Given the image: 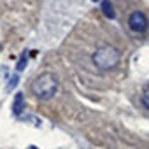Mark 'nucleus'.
Returning <instances> with one entry per match:
<instances>
[{"mask_svg":"<svg viewBox=\"0 0 149 149\" xmlns=\"http://www.w3.org/2000/svg\"><path fill=\"white\" fill-rule=\"evenodd\" d=\"M16 84H18V76H16V74H14V76H13V77L9 79L7 86H6V91H11V90H13V88H14Z\"/></svg>","mask_w":149,"mask_h":149,"instance_id":"7","label":"nucleus"},{"mask_svg":"<svg viewBox=\"0 0 149 149\" xmlns=\"http://www.w3.org/2000/svg\"><path fill=\"white\" fill-rule=\"evenodd\" d=\"M25 63H26V58H25V54H23V56H21V60L18 61V67H16V68H18V72H21V70L25 68Z\"/></svg>","mask_w":149,"mask_h":149,"instance_id":"8","label":"nucleus"},{"mask_svg":"<svg viewBox=\"0 0 149 149\" xmlns=\"http://www.w3.org/2000/svg\"><path fill=\"white\" fill-rule=\"evenodd\" d=\"M26 149H37V147H35V146H28Z\"/></svg>","mask_w":149,"mask_h":149,"instance_id":"9","label":"nucleus"},{"mask_svg":"<svg viewBox=\"0 0 149 149\" xmlns=\"http://www.w3.org/2000/svg\"><path fill=\"white\" fill-rule=\"evenodd\" d=\"M93 2H98V0H93Z\"/></svg>","mask_w":149,"mask_h":149,"instance_id":"10","label":"nucleus"},{"mask_svg":"<svg viewBox=\"0 0 149 149\" xmlns=\"http://www.w3.org/2000/svg\"><path fill=\"white\" fill-rule=\"evenodd\" d=\"M142 105L146 107V109H149V86L144 90V93H142Z\"/></svg>","mask_w":149,"mask_h":149,"instance_id":"6","label":"nucleus"},{"mask_svg":"<svg viewBox=\"0 0 149 149\" xmlns=\"http://www.w3.org/2000/svg\"><path fill=\"white\" fill-rule=\"evenodd\" d=\"M32 93L37 97V98H49V97H53L54 93H56V90H58V81H56V77L53 76L51 72H44V74H40V76H37L35 79H33V83H32Z\"/></svg>","mask_w":149,"mask_h":149,"instance_id":"1","label":"nucleus"},{"mask_svg":"<svg viewBox=\"0 0 149 149\" xmlns=\"http://www.w3.org/2000/svg\"><path fill=\"white\" fill-rule=\"evenodd\" d=\"M93 63L100 70L114 68L119 63V51L112 46H100L93 53Z\"/></svg>","mask_w":149,"mask_h":149,"instance_id":"2","label":"nucleus"},{"mask_svg":"<svg viewBox=\"0 0 149 149\" xmlns=\"http://www.w3.org/2000/svg\"><path fill=\"white\" fill-rule=\"evenodd\" d=\"M102 11H104V14H105L109 19H114V18H116V13H114L112 4L109 2V0H104V2H102Z\"/></svg>","mask_w":149,"mask_h":149,"instance_id":"5","label":"nucleus"},{"mask_svg":"<svg viewBox=\"0 0 149 149\" xmlns=\"http://www.w3.org/2000/svg\"><path fill=\"white\" fill-rule=\"evenodd\" d=\"M128 26L133 33H144L147 30V18L142 11H133L128 16Z\"/></svg>","mask_w":149,"mask_h":149,"instance_id":"3","label":"nucleus"},{"mask_svg":"<svg viewBox=\"0 0 149 149\" xmlns=\"http://www.w3.org/2000/svg\"><path fill=\"white\" fill-rule=\"evenodd\" d=\"M23 109H25V97H23V93H16L14 102H13V112H14V116H19L23 112Z\"/></svg>","mask_w":149,"mask_h":149,"instance_id":"4","label":"nucleus"}]
</instances>
